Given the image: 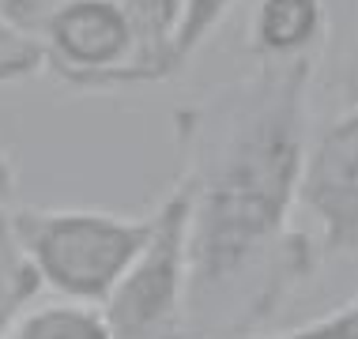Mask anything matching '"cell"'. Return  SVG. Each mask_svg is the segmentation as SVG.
<instances>
[{"mask_svg":"<svg viewBox=\"0 0 358 339\" xmlns=\"http://www.w3.org/2000/svg\"><path fill=\"white\" fill-rule=\"evenodd\" d=\"M321 57L257 61L173 110L189 189L185 336L257 339L317 271V245L290 226Z\"/></svg>","mask_w":358,"mask_h":339,"instance_id":"obj_1","label":"cell"},{"mask_svg":"<svg viewBox=\"0 0 358 339\" xmlns=\"http://www.w3.org/2000/svg\"><path fill=\"white\" fill-rule=\"evenodd\" d=\"M0 27L23 38L38 53V68L69 91L166 80L121 0H0Z\"/></svg>","mask_w":358,"mask_h":339,"instance_id":"obj_2","label":"cell"},{"mask_svg":"<svg viewBox=\"0 0 358 339\" xmlns=\"http://www.w3.org/2000/svg\"><path fill=\"white\" fill-rule=\"evenodd\" d=\"M4 215L42 290L83 305L110 298L155 226V215L91 208H4Z\"/></svg>","mask_w":358,"mask_h":339,"instance_id":"obj_3","label":"cell"},{"mask_svg":"<svg viewBox=\"0 0 358 339\" xmlns=\"http://www.w3.org/2000/svg\"><path fill=\"white\" fill-rule=\"evenodd\" d=\"M155 226L148 245L99 305L113 339H189L185 336V234L189 189H173L151 211Z\"/></svg>","mask_w":358,"mask_h":339,"instance_id":"obj_4","label":"cell"},{"mask_svg":"<svg viewBox=\"0 0 358 339\" xmlns=\"http://www.w3.org/2000/svg\"><path fill=\"white\" fill-rule=\"evenodd\" d=\"M298 203L321 226V249L328 257L355 260L358 249V110L347 102L328 124L309 132Z\"/></svg>","mask_w":358,"mask_h":339,"instance_id":"obj_5","label":"cell"},{"mask_svg":"<svg viewBox=\"0 0 358 339\" xmlns=\"http://www.w3.org/2000/svg\"><path fill=\"white\" fill-rule=\"evenodd\" d=\"M328 42V0H257L249 45L257 61L321 57Z\"/></svg>","mask_w":358,"mask_h":339,"instance_id":"obj_6","label":"cell"},{"mask_svg":"<svg viewBox=\"0 0 358 339\" xmlns=\"http://www.w3.org/2000/svg\"><path fill=\"white\" fill-rule=\"evenodd\" d=\"M8 339H113V332L99 305L50 298V302L27 305L15 317Z\"/></svg>","mask_w":358,"mask_h":339,"instance_id":"obj_7","label":"cell"},{"mask_svg":"<svg viewBox=\"0 0 358 339\" xmlns=\"http://www.w3.org/2000/svg\"><path fill=\"white\" fill-rule=\"evenodd\" d=\"M38 294H42V283H38L31 260L19 249L8 215L0 211V339H8L15 317L31 302H38Z\"/></svg>","mask_w":358,"mask_h":339,"instance_id":"obj_8","label":"cell"},{"mask_svg":"<svg viewBox=\"0 0 358 339\" xmlns=\"http://www.w3.org/2000/svg\"><path fill=\"white\" fill-rule=\"evenodd\" d=\"M238 0H178V23H173V38H170V61L173 72H181L192 53L215 34V27L230 15Z\"/></svg>","mask_w":358,"mask_h":339,"instance_id":"obj_9","label":"cell"},{"mask_svg":"<svg viewBox=\"0 0 358 339\" xmlns=\"http://www.w3.org/2000/svg\"><path fill=\"white\" fill-rule=\"evenodd\" d=\"M38 53L23 38H15L12 31H0V87L4 83H15V80H27V75H38ZM15 192V166L8 159V151L0 147V203L8 208Z\"/></svg>","mask_w":358,"mask_h":339,"instance_id":"obj_10","label":"cell"},{"mask_svg":"<svg viewBox=\"0 0 358 339\" xmlns=\"http://www.w3.org/2000/svg\"><path fill=\"white\" fill-rule=\"evenodd\" d=\"M132 15H136L143 42H148L151 57L159 61L162 75H178L170 61V38H173V23H178V0H121Z\"/></svg>","mask_w":358,"mask_h":339,"instance_id":"obj_11","label":"cell"},{"mask_svg":"<svg viewBox=\"0 0 358 339\" xmlns=\"http://www.w3.org/2000/svg\"><path fill=\"white\" fill-rule=\"evenodd\" d=\"M257 339H358V313H355V302L347 305H336L332 313L317 317L294 332H283V336H257Z\"/></svg>","mask_w":358,"mask_h":339,"instance_id":"obj_12","label":"cell"},{"mask_svg":"<svg viewBox=\"0 0 358 339\" xmlns=\"http://www.w3.org/2000/svg\"><path fill=\"white\" fill-rule=\"evenodd\" d=\"M0 211H4V203H0Z\"/></svg>","mask_w":358,"mask_h":339,"instance_id":"obj_13","label":"cell"},{"mask_svg":"<svg viewBox=\"0 0 358 339\" xmlns=\"http://www.w3.org/2000/svg\"><path fill=\"white\" fill-rule=\"evenodd\" d=\"M0 31H4V27H0Z\"/></svg>","mask_w":358,"mask_h":339,"instance_id":"obj_14","label":"cell"}]
</instances>
